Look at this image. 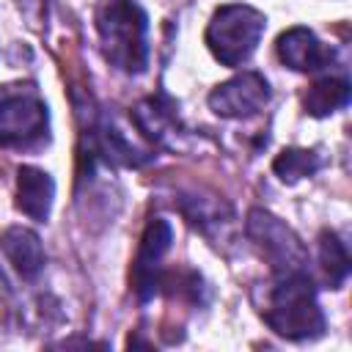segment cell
<instances>
[{
  "label": "cell",
  "instance_id": "obj_1",
  "mask_svg": "<svg viewBox=\"0 0 352 352\" xmlns=\"http://www.w3.org/2000/svg\"><path fill=\"white\" fill-rule=\"evenodd\" d=\"M94 19L104 58L126 74L143 72L148 63L146 11L135 0H102Z\"/></svg>",
  "mask_w": 352,
  "mask_h": 352
},
{
  "label": "cell",
  "instance_id": "obj_2",
  "mask_svg": "<svg viewBox=\"0 0 352 352\" xmlns=\"http://www.w3.org/2000/svg\"><path fill=\"white\" fill-rule=\"evenodd\" d=\"M264 322L289 341L316 338L324 330V314L316 302V289L311 278L300 272H286L270 292L264 308Z\"/></svg>",
  "mask_w": 352,
  "mask_h": 352
},
{
  "label": "cell",
  "instance_id": "obj_3",
  "mask_svg": "<svg viewBox=\"0 0 352 352\" xmlns=\"http://www.w3.org/2000/svg\"><path fill=\"white\" fill-rule=\"evenodd\" d=\"M267 28V16L242 3L220 6L206 25V47L223 66H242L258 47Z\"/></svg>",
  "mask_w": 352,
  "mask_h": 352
},
{
  "label": "cell",
  "instance_id": "obj_4",
  "mask_svg": "<svg viewBox=\"0 0 352 352\" xmlns=\"http://www.w3.org/2000/svg\"><path fill=\"white\" fill-rule=\"evenodd\" d=\"M47 104L28 85L0 88V146L28 148L47 138Z\"/></svg>",
  "mask_w": 352,
  "mask_h": 352
},
{
  "label": "cell",
  "instance_id": "obj_5",
  "mask_svg": "<svg viewBox=\"0 0 352 352\" xmlns=\"http://www.w3.org/2000/svg\"><path fill=\"white\" fill-rule=\"evenodd\" d=\"M245 228H248V236L253 239V245L258 248V253L272 264V270L278 275L300 272L302 270V264H305V248H302V242L272 212L250 209Z\"/></svg>",
  "mask_w": 352,
  "mask_h": 352
},
{
  "label": "cell",
  "instance_id": "obj_6",
  "mask_svg": "<svg viewBox=\"0 0 352 352\" xmlns=\"http://www.w3.org/2000/svg\"><path fill=\"white\" fill-rule=\"evenodd\" d=\"M270 102V82L258 72H239L209 94V107L220 118H250Z\"/></svg>",
  "mask_w": 352,
  "mask_h": 352
},
{
  "label": "cell",
  "instance_id": "obj_7",
  "mask_svg": "<svg viewBox=\"0 0 352 352\" xmlns=\"http://www.w3.org/2000/svg\"><path fill=\"white\" fill-rule=\"evenodd\" d=\"M170 242H173L170 223L162 220V217H154L146 226L143 236H140V248H138V256H135V264H132V289H135L140 302H146V300H151L157 294V289L162 283L160 261L168 253Z\"/></svg>",
  "mask_w": 352,
  "mask_h": 352
},
{
  "label": "cell",
  "instance_id": "obj_8",
  "mask_svg": "<svg viewBox=\"0 0 352 352\" xmlns=\"http://www.w3.org/2000/svg\"><path fill=\"white\" fill-rule=\"evenodd\" d=\"M278 58L283 66L294 69V72H316L322 66H327V60L333 58L330 50H324V44L316 38L314 30L308 28H289L278 36Z\"/></svg>",
  "mask_w": 352,
  "mask_h": 352
},
{
  "label": "cell",
  "instance_id": "obj_9",
  "mask_svg": "<svg viewBox=\"0 0 352 352\" xmlns=\"http://www.w3.org/2000/svg\"><path fill=\"white\" fill-rule=\"evenodd\" d=\"M55 198V182L47 170L22 165L16 170V206L33 217V220H47Z\"/></svg>",
  "mask_w": 352,
  "mask_h": 352
},
{
  "label": "cell",
  "instance_id": "obj_10",
  "mask_svg": "<svg viewBox=\"0 0 352 352\" xmlns=\"http://www.w3.org/2000/svg\"><path fill=\"white\" fill-rule=\"evenodd\" d=\"M0 250L22 278H33L44 267V248L36 231L25 226H8L0 234Z\"/></svg>",
  "mask_w": 352,
  "mask_h": 352
},
{
  "label": "cell",
  "instance_id": "obj_11",
  "mask_svg": "<svg viewBox=\"0 0 352 352\" xmlns=\"http://www.w3.org/2000/svg\"><path fill=\"white\" fill-rule=\"evenodd\" d=\"M346 102H349V82L346 80H338V77H322V80H316L305 91V96H302V107L314 118H324V116L341 110Z\"/></svg>",
  "mask_w": 352,
  "mask_h": 352
},
{
  "label": "cell",
  "instance_id": "obj_12",
  "mask_svg": "<svg viewBox=\"0 0 352 352\" xmlns=\"http://www.w3.org/2000/svg\"><path fill=\"white\" fill-rule=\"evenodd\" d=\"M272 170L280 182L294 184L305 176H314L319 170V154L308 151V148H283L275 160H272Z\"/></svg>",
  "mask_w": 352,
  "mask_h": 352
},
{
  "label": "cell",
  "instance_id": "obj_13",
  "mask_svg": "<svg viewBox=\"0 0 352 352\" xmlns=\"http://www.w3.org/2000/svg\"><path fill=\"white\" fill-rule=\"evenodd\" d=\"M319 264L330 280L333 289H338L346 275H349V253L344 248V242L333 234V231H322L319 234Z\"/></svg>",
  "mask_w": 352,
  "mask_h": 352
},
{
  "label": "cell",
  "instance_id": "obj_14",
  "mask_svg": "<svg viewBox=\"0 0 352 352\" xmlns=\"http://www.w3.org/2000/svg\"><path fill=\"white\" fill-rule=\"evenodd\" d=\"M132 118L138 124V129L148 138V140H162V135L170 129L173 124V110L168 104H162L160 99H143L135 110Z\"/></svg>",
  "mask_w": 352,
  "mask_h": 352
}]
</instances>
